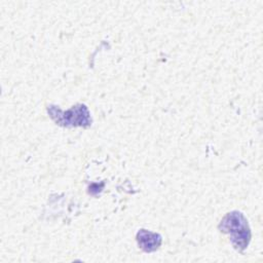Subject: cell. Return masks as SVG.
<instances>
[{"instance_id": "obj_3", "label": "cell", "mask_w": 263, "mask_h": 263, "mask_svg": "<svg viewBox=\"0 0 263 263\" xmlns=\"http://www.w3.org/2000/svg\"><path fill=\"white\" fill-rule=\"evenodd\" d=\"M137 241L143 251L150 253L156 251L160 247L162 238L158 233L141 229L137 233Z\"/></svg>"}, {"instance_id": "obj_2", "label": "cell", "mask_w": 263, "mask_h": 263, "mask_svg": "<svg viewBox=\"0 0 263 263\" xmlns=\"http://www.w3.org/2000/svg\"><path fill=\"white\" fill-rule=\"evenodd\" d=\"M47 111L51 119L59 125L86 127L91 124L90 113L87 107L82 104L73 106L67 111H62L55 106H50Z\"/></svg>"}, {"instance_id": "obj_1", "label": "cell", "mask_w": 263, "mask_h": 263, "mask_svg": "<svg viewBox=\"0 0 263 263\" xmlns=\"http://www.w3.org/2000/svg\"><path fill=\"white\" fill-rule=\"evenodd\" d=\"M219 229L230 236L231 243L237 251H243L248 248L251 240V231L248 221L241 213H228L222 219Z\"/></svg>"}]
</instances>
